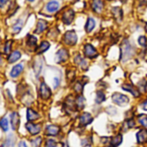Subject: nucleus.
<instances>
[{
  "instance_id": "f704fd0d",
  "label": "nucleus",
  "mask_w": 147,
  "mask_h": 147,
  "mask_svg": "<svg viewBox=\"0 0 147 147\" xmlns=\"http://www.w3.org/2000/svg\"><path fill=\"white\" fill-rule=\"evenodd\" d=\"M46 147H56V142L53 140H48L47 141Z\"/></svg>"
},
{
  "instance_id": "a878e982",
  "label": "nucleus",
  "mask_w": 147,
  "mask_h": 147,
  "mask_svg": "<svg viewBox=\"0 0 147 147\" xmlns=\"http://www.w3.org/2000/svg\"><path fill=\"white\" fill-rule=\"evenodd\" d=\"M50 47V44L47 41H43L41 42L40 46V48H39V53H44L46 52Z\"/></svg>"
},
{
  "instance_id": "1a4fd4ad",
  "label": "nucleus",
  "mask_w": 147,
  "mask_h": 147,
  "mask_svg": "<svg viewBox=\"0 0 147 147\" xmlns=\"http://www.w3.org/2000/svg\"><path fill=\"white\" fill-rule=\"evenodd\" d=\"M10 120H11V126H12V129L13 130H16L19 127V123H20V117L19 115L16 112H14L11 114L10 115Z\"/></svg>"
},
{
  "instance_id": "72a5a7b5",
  "label": "nucleus",
  "mask_w": 147,
  "mask_h": 147,
  "mask_svg": "<svg viewBox=\"0 0 147 147\" xmlns=\"http://www.w3.org/2000/svg\"><path fill=\"white\" fill-rule=\"evenodd\" d=\"M10 47H11V42L10 41H7L5 44V47H4V53H9L10 51Z\"/></svg>"
},
{
  "instance_id": "4468645a",
  "label": "nucleus",
  "mask_w": 147,
  "mask_h": 147,
  "mask_svg": "<svg viewBox=\"0 0 147 147\" xmlns=\"http://www.w3.org/2000/svg\"><path fill=\"white\" fill-rule=\"evenodd\" d=\"M47 134L48 135H52V136H55L59 134V127L58 126L55 125H50L47 127Z\"/></svg>"
},
{
  "instance_id": "473e14b6",
  "label": "nucleus",
  "mask_w": 147,
  "mask_h": 147,
  "mask_svg": "<svg viewBox=\"0 0 147 147\" xmlns=\"http://www.w3.org/2000/svg\"><path fill=\"white\" fill-rule=\"evenodd\" d=\"M139 43H140V46H142V47H146V43H147V39L146 36H140V38H139Z\"/></svg>"
},
{
  "instance_id": "aec40b11",
  "label": "nucleus",
  "mask_w": 147,
  "mask_h": 147,
  "mask_svg": "<svg viewBox=\"0 0 147 147\" xmlns=\"http://www.w3.org/2000/svg\"><path fill=\"white\" fill-rule=\"evenodd\" d=\"M20 58H21V53L18 51H15L9 56L8 61H9V63H14V62L17 61Z\"/></svg>"
},
{
  "instance_id": "f8f14e48",
  "label": "nucleus",
  "mask_w": 147,
  "mask_h": 147,
  "mask_svg": "<svg viewBox=\"0 0 147 147\" xmlns=\"http://www.w3.org/2000/svg\"><path fill=\"white\" fill-rule=\"evenodd\" d=\"M92 8L95 12L101 13L103 9V3L102 0H93L92 2Z\"/></svg>"
},
{
  "instance_id": "f257e3e1",
  "label": "nucleus",
  "mask_w": 147,
  "mask_h": 147,
  "mask_svg": "<svg viewBox=\"0 0 147 147\" xmlns=\"http://www.w3.org/2000/svg\"><path fill=\"white\" fill-rule=\"evenodd\" d=\"M134 48L132 47L127 40H125L121 45V61L126 62L134 56Z\"/></svg>"
},
{
  "instance_id": "ddd939ff",
  "label": "nucleus",
  "mask_w": 147,
  "mask_h": 147,
  "mask_svg": "<svg viewBox=\"0 0 147 147\" xmlns=\"http://www.w3.org/2000/svg\"><path fill=\"white\" fill-rule=\"evenodd\" d=\"M59 4L56 1H50L47 4V9L48 12H51V13L57 11L59 9Z\"/></svg>"
},
{
  "instance_id": "a211bd4d",
  "label": "nucleus",
  "mask_w": 147,
  "mask_h": 147,
  "mask_svg": "<svg viewBox=\"0 0 147 147\" xmlns=\"http://www.w3.org/2000/svg\"><path fill=\"white\" fill-rule=\"evenodd\" d=\"M47 26V22H45L44 20H40L38 24H37V28H36V30H35V33L36 34H40V33L43 32L46 29Z\"/></svg>"
},
{
  "instance_id": "c9c22d12",
  "label": "nucleus",
  "mask_w": 147,
  "mask_h": 147,
  "mask_svg": "<svg viewBox=\"0 0 147 147\" xmlns=\"http://www.w3.org/2000/svg\"><path fill=\"white\" fill-rule=\"evenodd\" d=\"M59 83H60V79L58 77L54 78V79H53V87H54V89L58 88V86L59 85Z\"/></svg>"
},
{
  "instance_id": "6ab92c4d",
  "label": "nucleus",
  "mask_w": 147,
  "mask_h": 147,
  "mask_svg": "<svg viewBox=\"0 0 147 147\" xmlns=\"http://www.w3.org/2000/svg\"><path fill=\"white\" fill-rule=\"evenodd\" d=\"M75 62H76L78 65H80V67H81L83 70H86V69L88 68V64H87V62H86L82 57H80V56H77V57L75 58Z\"/></svg>"
},
{
  "instance_id": "2eb2a0df",
  "label": "nucleus",
  "mask_w": 147,
  "mask_h": 147,
  "mask_svg": "<svg viewBox=\"0 0 147 147\" xmlns=\"http://www.w3.org/2000/svg\"><path fill=\"white\" fill-rule=\"evenodd\" d=\"M137 140L140 144L144 143L147 140V131L143 129L140 130L138 134H137Z\"/></svg>"
},
{
  "instance_id": "6e6552de",
  "label": "nucleus",
  "mask_w": 147,
  "mask_h": 147,
  "mask_svg": "<svg viewBox=\"0 0 147 147\" xmlns=\"http://www.w3.org/2000/svg\"><path fill=\"white\" fill-rule=\"evenodd\" d=\"M74 18V11L72 9L66 10L62 16V20L65 24H70Z\"/></svg>"
},
{
  "instance_id": "4be33fe9",
  "label": "nucleus",
  "mask_w": 147,
  "mask_h": 147,
  "mask_svg": "<svg viewBox=\"0 0 147 147\" xmlns=\"http://www.w3.org/2000/svg\"><path fill=\"white\" fill-rule=\"evenodd\" d=\"M14 146H15V140L13 139L12 135H9L1 147H14Z\"/></svg>"
},
{
  "instance_id": "9d476101",
  "label": "nucleus",
  "mask_w": 147,
  "mask_h": 147,
  "mask_svg": "<svg viewBox=\"0 0 147 147\" xmlns=\"http://www.w3.org/2000/svg\"><path fill=\"white\" fill-rule=\"evenodd\" d=\"M22 71H23V65L22 64H18V65H15L10 71L11 78H16L17 76H19L21 74V72Z\"/></svg>"
},
{
  "instance_id": "39448f33",
  "label": "nucleus",
  "mask_w": 147,
  "mask_h": 147,
  "mask_svg": "<svg viewBox=\"0 0 147 147\" xmlns=\"http://www.w3.org/2000/svg\"><path fill=\"white\" fill-rule=\"evenodd\" d=\"M84 54L88 58H95L97 56V52L92 45L87 44L84 47Z\"/></svg>"
},
{
  "instance_id": "c85d7f7f",
  "label": "nucleus",
  "mask_w": 147,
  "mask_h": 147,
  "mask_svg": "<svg viewBox=\"0 0 147 147\" xmlns=\"http://www.w3.org/2000/svg\"><path fill=\"white\" fill-rule=\"evenodd\" d=\"M84 102H85V100H84V96H78V99H77V105H78L80 109H82V108L84 107Z\"/></svg>"
},
{
  "instance_id": "0eeeda50",
  "label": "nucleus",
  "mask_w": 147,
  "mask_h": 147,
  "mask_svg": "<svg viewBox=\"0 0 147 147\" xmlns=\"http://www.w3.org/2000/svg\"><path fill=\"white\" fill-rule=\"evenodd\" d=\"M26 127L27 129L28 130V132L32 134V135H36L38 134L40 132V129H41V127L40 125L37 124H33V123H28L26 125Z\"/></svg>"
},
{
  "instance_id": "b1692460",
  "label": "nucleus",
  "mask_w": 147,
  "mask_h": 147,
  "mask_svg": "<svg viewBox=\"0 0 147 147\" xmlns=\"http://www.w3.org/2000/svg\"><path fill=\"white\" fill-rule=\"evenodd\" d=\"M121 142H122V136L118 135V136L113 138V140H111V146L113 147H116L118 146Z\"/></svg>"
},
{
  "instance_id": "cd10ccee",
  "label": "nucleus",
  "mask_w": 147,
  "mask_h": 147,
  "mask_svg": "<svg viewBox=\"0 0 147 147\" xmlns=\"http://www.w3.org/2000/svg\"><path fill=\"white\" fill-rule=\"evenodd\" d=\"M36 41H37V39L34 36L28 35V41H27V43H28V46H31V47L35 46L36 45Z\"/></svg>"
},
{
  "instance_id": "412c9836",
  "label": "nucleus",
  "mask_w": 147,
  "mask_h": 147,
  "mask_svg": "<svg viewBox=\"0 0 147 147\" xmlns=\"http://www.w3.org/2000/svg\"><path fill=\"white\" fill-rule=\"evenodd\" d=\"M96 22L95 20L93 18H89L87 22H86V26H85V29L87 32H91L93 30V28H95Z\"/></svg>"
},
{
  "instance_id": "423d86ee",
  "label": "nucleus",
  "mask_w": 147,
  "mask_h": 147,
  "mask_svg": "<svg viewBox=\"0 0 147 147\" xmlns=\"http://www.w3.org/2000/svg\"><path fill=\"white\" fill-rule=\"evenodd\" d=\"M69 57V53L65 49H60L57 53H56V61L58 63L64 62Z\"/></svg>"
},
{
  "instance_id": "f3484780",
  "label": "nucleus",
  "mask_w": 147,
  "mask_h": 147,
  "mask_svg": "<svg viewBox=\"0 0 147 147\" xmlns=\"http://www.w3.org/2000/svg\"><path fill=\"white\" fill-rule=\"evenodd\" d=\"M39 118V115L34 112V110L28 109V111H27V119L28 121H34V120H37Z\"/></svg>"
},
{
  "instance_id": "5701e85b",
  "label": "nucleus",
  "mask_w": 147,
  "mask_h": 147,
  "mask_svg": "<svg viewBox=\"0 0 147 147\" xmlns=\"http://www.w3.org/2000/svg\"><path fill=\"white\" fill-rule=\"evenodd\" d=\"M22 25H23V21L21 20V19H19V20L14 24V26H13V33H15V34L19 33L20 30H21L22 28Z\"/></svg>"
},
{
  "instance_id": "9b49d317",
  "label": "nucleus",
  "mask_w": 147,
  "mask_h": 147,
  "mask_svg": "<svg viewBox=\"0 0 147 147\" xmlns=\"http://www.w3.org/2000/svg\"><path fill=\"white\" fill-rule=\"evenodd\" d=\"M92 121H93V118L89 113H84L80 117V123L83 126H86V125L91 123Z\"/></svg>"
},
{
  "instance_id": "58836bf2",
  "label": "nucleus",
  "mask_w": 147,
  "mask_h": 147,
  "mask_svg": "<svg viewBox=\"0 0 147 147\" xmlns=\"http://www.w3.org/2000/svg\"><path fill=\"white\" fill-rule=\"evenodd\" d=\"M142 109H143L144 110L147 111V101H146V102L142 104Z\"/></svg>"
},
{
  "instance_id": "f03ea898",
  "label": "nucleus",
  "mask_w": 147,
  "mask_h": 147,
  "mask_svg": "<svg viewBox=\"0 0 147 147\" xmlns=\"http://www.w3.org/2000/svg\"><path fill=\"white\" fill-rule=\"evenodd\" d=\"M112 100L115 103H116L119 106H125L129 102V99L127 96H124L120 93H115L112 96Z\"/></svg>"
},
{
  "instance_id": "c756f323",
  "label": "nucleus",
  "mask_w": 147,
  "mask_h": 147,
  "mask_svg": "<svg viewBox=\"0 0 147 147\" xmlns=\"http://www.w3.org/2000/svg\"><path fill=\"white\" fill-rule=\"evenodd\" d=\"M34 71H35V73H36V75H38V74L40 73V71L41 68H42V64L37 60V61L35 62V64H34Z\"/></svg>"
},
{
  "instance_id": "393cba45",
  "label": "nucleus",
  "mask_w": 147,
  "mask_h": 147,
  "mask_svg": "<svg viewBox=\"0 0 147 147\" xmlns=\"http://www.w3.org/2000/svg\"><path fill=\"white\" fill-rule=\"evenodd\" d=\"M103 101H105V95H104V93L102 92V91H97L96 96V102L97 103H101Z\"/></svg>"
},
{
  "instance_id": "7ed1b4c3",
  "label": "nucleus",
  "mask_w": 147,
  "mask_h": 147,
  "mask_svg": "<svg viewBox=\"0 0 147 147\" xmlns=\"http://www.w3.org/2000/svg\"><path fill=\"white\" fill-rule=\"evenodd\" d=\"M64 40H65V44H67V45H70V46L75 45L78 40V36H77V34L75 33V31L71 30V31L66 32L65 34Z\"/></svg>"
},
{
  "instance_id": "dca6fc26",
  "label": "nucleus",
  "mask_w": 147,
  "mask_h": 147,
  "mask_svg": "<svg viewBox=\"0 0 147 147\" xmlns=\"http://www.w3.org/2000/svg\"><path fill=\"white\" fill-rule=\"evenodd\" d=\"M122 89L125 90H127V91H128V92H131L134 96H140V92L134 86H132L130 84H125V85H123L122 86Z\"/></svg>"
},
{
  "instance_id": "79ce46f5",
  "label": "nucleus",
  "mask_w": 147,
  "mask_h": 147,
  "mask_svg": "<svg viewBox=\"0 0 147 147\" xmlns=\"http://www.w3.org/2000/svg\"><path fill=\"white\" fill-rule=\"evenodd\" d=\"M84 147H90V146H84Z\"/></svg>"
},
{
  "instance_id": "20e7f679",
  "label": "nucleus",
  "mask_w": 147,
  "mask_h": 147,
  "mask_svg": "<svg viewBox=\"0 0 147 147\" xmlns=\"http://www.w3.org/2000/svg\"><path fill=\"white\" fill-rule=\"evenodd\" d=\"M40 96L43 99H48L51 96V90L45 83L40 84Z\"/></svg>"
},
{
  "instance_id": "e433bc0d",
  "label": "nucleus",
  "mask_w": 147,
  "mask_h": 147,
  "mask_svg": "<svg viewBox=\"0 0 147 147\" xmlns=\"http://www.w3.org/2000/svg\"><path fill=\"white\" fill-rule=\"evenodd\" d=\"M82 88H83V87H82V84H79V83H78V84H76V86H75V90H76V91H77V92H81Z\"/></svg>"
},
{
  "instance_id": "4c0bfd02",
  "label": "nucleus",
  "mask_w": 147,
  "mask_h": 147,
  "mask_svg": "<svg viewBox=\"0 0 147 147\" xmlns=\"http://www.w3.org/2000/svg\"><path fill=\"white\" fill-rule=\"evenodd\" d=\"M18 147H28L27 146V145H26V143L24 142V141H21L20 143H19V146Z\"/></svg>"
},
{
  "instance_id": "2f4dec72",
  "label": "nucleus",
  "mask_w": 147,
  "mask_h": 147,
  "mask_svg": "<svg viewBox=\"0 0 147 147\" xmlns=\"http://www.w3.org/2000/svg\"><path fill=\"white\" fill-rule=\"evenodd\" d=\"M40 143H41V138H36L31 141V144H32L33 147H39Z\"/></svg>"
},
{
  "instance_id": "7c9ffc66",
  "label": "nucleus",
  "mask_w": 147,
  "mask_h": 147,
  "mask_svg": "<svg viewBox=\"0 0 147 147\" xmlns=\"http://www.w3.org/2000/svg\"><path fill=\"white\" fill-rule=\"evenodd\" d=\"M139 121L140 123L144 126L145 127H147V116L146 115H140L139 118Z\"/></svg>"
},
{
  "instance_id": "a19ab883",
  "label": "nucleus",
  "mask_w": 147,
  "mask_h": 147,
  "mask_svg": "<svg viewBox=\"0 0 147 147\" xmlns=\"http://www.w3.org/2000/svg\"><path fill=\"white\" fill-rule=\"evenodd\" d=\"M28 1H29V2H33L34 0H28Z\"/></svg>"
},
{
  "instance_id": "ea45409f",
  "label": "nucleus",
  "mask_w": 147,
  "mask_h": 147,
  "mask_svg": "<svg viewBox=\"0 0 147 147\" xmlns=\"http://www.w3.org/2000/svg\"><path fill=\"white\" fill-rule=\"evenodd\" d=\"M8 1H9V0H0V3H1V6L3 7V5H4V4H5V3H6L7 2H8Z\"/></svg>"
},
{
  "instance_id": "bb28decb",
  "label": "nucleus",
  "mask_w": 147,
  "mask_h": 147,
  "mask_svg": "<svg viewBox=\"0 0 147 147\" xmlns=\"http://www.w3.org/2000/svg\"><path fill=\"white\" fill-rule=\"evenodd\" d=\"M0 126L3 129V132H7L9 129V124H8V120L6 118H3L0 121Z\"/></svg>"
}]
</instances>
